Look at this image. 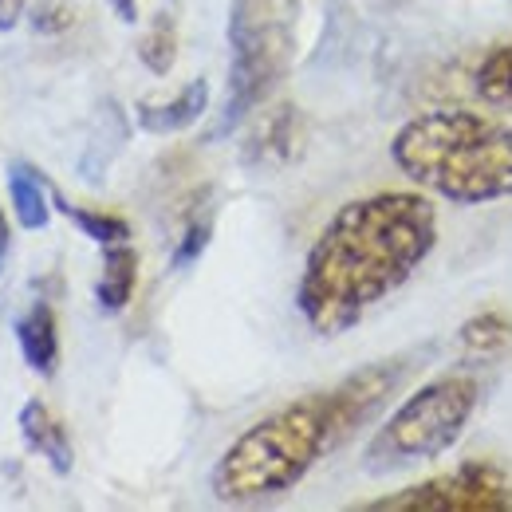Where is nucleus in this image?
Instances as JSON below:
<instances>
[{
  "label": "nucleus",
  "mask_w": 512,
  "mask_h": 512,
  "mask_svg": "<svg viewBox=\"0 0 512 512\" xmlns=\"http://www.w3.org/2000/svg\"><path fill=\"white\" fill-rule=\"evenodd\" d=\"M52 182L32 166V162H8V201H12V217L20 229L40 233L52 221Z\"/></svg>",
  "instance_id": "9d476101"
},
{
  "label": "nucleus",
  "mask_w": 512,
  "mask_h": 512,
  "mask_svg": "<svg viewBox=\"0 0 512 512\" xmlns=\"http://www.w3.org/2000/svg\"><path fill=\"white\" fill-rule=\"evenodd\" d=\"M304 0H233L229 4V91L213 138L241 127L284 83L300 56Z\"/></svg>",
  "instance_id": "20e7f679"
},
{
  "label": "nucleus",
  "mask_w": 512,
  "mask_h": 512,
  "mask_svg": "<svg viewBox=\"0 0 512 512\" xmlns=\"http://www.w3.org/2000/svg\"><path fill=\"white\" fill-rule=\"evenodd\" d=\"M111 8L123 24H138V0H111Z\"/></svg>",
  "instance_id": "412c9836"
},
{
  "label": "nucleus",
  "mask_w": 512,
  "mask_h": 512,
  "mask_svg": "<svg viewBox=\"0 0 512 512\" xmlns=\"http://www.w3.org/2000/svg\"><path fill=\"white\" fill-rule=\"evenodd\" d=\"M205 111H209V83L190 79L166 103H138L134 107V123L146 134H178V130H190Z\"/></svg>",
  "instance_id": "1a4fd4ad"
},
{
  "label": "nucleus",
  "mask_w": 512,
  "mask_h": 512,
  "mask_svg": "<svg viewBox=\"0 0 512 512\" xmlns=\"http://www.w3.org/2000/svg\"><path fill=\"white\" fill-rule=\"evenodd\" d=\"M477 402H481V383L469 371H449L422 383L375 430V438L363 449V469L383 477L442 457L449 446L461 442L465 426L477 414Z\"/></svg>",
  "instance_id": "39448f33"
},
{
  "label": "nucleus",
  "mask_w": 512,
  "mask_h": 512,
  "mask_svg": "<svg viewBox=\"0 0 512 512\" xmlns=\"http://www.w3.org/2000/svg\"><path fill=\"white\" fill-rule=\"evenodd\" d=\"M52 190V209L67 217L87 241H95L99 249H111V245H123L130 241V221L127 217H119V213H107V209H87V205H75V201H67L64 190L60 186H48Z\"/></svg>",
  "instance_id": "ddd939ff"
},
{
  "label": "nucleus",
  "mask_w": 512,
  "mask_h": 512,
  "mask_svg": "<svg viewBox=\"0 0 512 512\" xmlns=\"http://www.w3.org/2000/svg\"><path fill=\"white\" fill-rule=\"evenodd\" d=\"M418 355H390L351 371L347 379L284 402L280 410L256 418L241 430L209 473V493L217 505L253 509L292 493L323 457L343 449L367 430L386 402L414 375Z\"/></svg>",
  "instance_id": "f03ea898"
},
{
  "label": "nucleus",
  "mask_w": 512,
  "mask_h": 512,
  "mask_svg": "<svg viewBox=\"0 0 512 512\" xmlns=\"http://www.w3.org/2000/svg\"><path fill=\"white\" fill-rule=\"evenodd\" d=\"M12 331H16V343H20L24 363L36 375L52 379L56 367H60V323H56L52 304L48 300H36L20 320L12 323Z\"/></svg>",
  "instance_id": "6e6552de"
},
{
  "label": "nucleus",
  "mask_w": 512,
  "mask_h": 512,
  "mask_svg": "<svg viewBox=\"0 0 512 512\" xmlns=\"http://www.w3.org/2000/svg\"><path fill=\"white\" fill-rule=\"evenodd\" d=\"M134 288H138V253L123 245H111L103 249V272L95 280V304L103 316H119L127 312V304L134 300Z\"/></svg>",
  "instance_id": "f8f14e48"
},
{
  "label": "nucleus",
  "mask_w": 512,
  "mask_h": 512,
  "mask_svg": "<svg viewBox=\"0 0 512 512\" xmlns=\"http://www.w3.org/2000/svg\"><path fill=\"white\" fill-rule=\"evenodd\" d=\"M296 154H300V111L292 103H280L260 119V127L245 146V158L253 166H276V162H292Z\"/></svg>",
  "instance_id": "9b49d317"
},
{
  "label": "nucleus",
  "mask_w": 512,
  "mask_h": 512,
  "mask_svg": "<svg viewBox=\"0 0 512 512\" xmlns=\"http://www.w3.org/2000/svg\"><path fill=\"white\" fill-rule=\"evenodd\" d=\"M477 95L493 107H512V44H497L481 56V64L473 71Z\"/></svg>",
  "instance_id": "dca6fc26"
},
{
  "label": "nucleus",
  "mask_w": 512,
  "mask_h": 512,
  "mask_svg": "<svg viewBox=\"0 0 512 512\" xmlns=\"http://www.w3.org/2000/svg\"><path fill=\"white\" fill-rule=\"evenodd\" d=\"M8 260H12V221H8V213L0 209V276H4Z\"/></svg>",
  "instance_id": "aec40b11"
},
{
  "label": "nucleus",
  "mask_w": 512,
  "mask_h": 512,
  "mask_svg": "<svg viewBox=\"0 0 512 512\" xmlns=\"http://www.w3.org/2000/svg\"><path fill=\"white\" fill-rule=\"evenodd\" d=\"M138 60L150 75H170V67L178 64V20L170 12L150 20L146 36L138 40Z\"/></svg>",
  "instance_id": "2eb2a0df"
},
{
  "label": "nucleus",
  "mask_w": 512,
  "mask_h": 512,
  "mask_svg": "<svg viewBox=\"0 0 512 512\" xmlns=\"http://www.w3.org/2000/svg\"><path fill=\"white\" fill-rule=\"evenodd\" d=\"M457 343L473 359H501L512 351V320L505 312H477L461 323Z\"/></svg>",
  "instance_id": "4468645a"
},
{
  "label": "nucleus",
  "mask_w": 512,
  "mask_h": 512,
  "mask_svg": "<svg viewBox=\"0 0 512 512\" xmlns=\"http://www.w3.org/2000/svg\"><path fill=\"white\" fill-rule=\"evenodd\" d=\"M28 16H32V28L44 36H60L75 24V8L67 0H36L28 8Z\"/></svg>",
  "instance_id": "a211bd4d"
},
{
  "label": "nucleus",
  "mask_w": 512,
  "mask_h": 512,
  "mask_svg": "<svg viewBox=\"0 0 512 512\" xmlns=\"http://www.w3.org/2000/svg\"><path fill=\"white\" fill-rule=\"evenodd\" d=\"M16 426H20V438L28 442V449L52 465V473L67 477L75 469V446L67 438L64 422L44 406V398H28L16 414Z\"/></svg>",
  "instance_id": "0eeeda50"
},
{
  "label": "nucleus",
  "mask_w": 512,
  "mask_h": 512,
  "mask_svg": "<svg viewBox=\"0 0 512 512\" xmlns=\"http://www.w3.org/2000/svg\"><path fill=\"white\" fill-rule=\"evenodd\" d=\"M209 241H213V217H190L182 237H178V245H174V253H170V268L174 272L193 268L201 260V253L209 249Z\"/></svg>",
  "instance_id": "f3484780"
},
{
  "label": "nucleus",
  "mask_w": 512,
  "mask_h": 512,
  "mask_svg": "<svg viewBox=\"0 0 512 512\" xmlns=\"http://www.w3.org/2000/svg\"><path fill=\"white\" fill-rule=\"evenodd\" d=\"M438 245V209L414 190H379L339 205L296 284V312L312 335L339 339L394 296Z\"/></svg>",
  "instance_id": "f257e3e1"
},
{
  "label": "nucleus",
  "mask_w": 512,
  "mask_h": 512,
  "mask_svg": "<svg viewBox=\"0 0 512 512\" xmlns=\"http://www.w3.org/2000/svg\"><path fill=\"white\" fill-rule=\"evenodd\" d=\"M394 166L453 205L512 197V127L477 111H426L394 130Z\"/></svg>",
  "instance_id": "7ed1b4c3"
},
{
  "label": "nucleus",
  "mask_w": 512,
  "mask_h": 512,
  "mask_svg": "<svg viewBox=\"0 0 512 512\" xmlns=\"http://www.w3.org/2000/svg\"><path fill=\"white\" fill-rule=\"evenodd\" d=\"M24 12H28V0H0V32H12Z\"/></svg>",
  "instance_id": "6ab92c4d"
},
{
  "label": "nucleus",
  "mask_w": 512,
  "mask_h": 512,
  "mask_svg": "<svg viewBox=\"0 0 512 512\" xmlns=\"http://www.w3.org/2000/svg\"><path fill=\"white\" fill-rule=\"evenodd\" d=\"M355 512H512V477L485 457L426 477L398 493L351 505Z\"/></svg>",
  "instance_id": "423d86ee"
}]
</instances>
